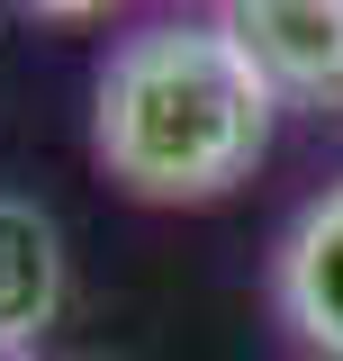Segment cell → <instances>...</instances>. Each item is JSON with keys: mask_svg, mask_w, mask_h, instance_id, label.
Here are the masks:
<instances>
[{"mask_svg": "<svg viewBox=\"0 0 343 361\" xmlns=\"http://www.w3.org/2000/svg\"><path fill=\"white\" fill-rule=\"evenodd\" d=\"M226 27L271 73V90L343 99V0H226Z\"/></svg>", "mask_w": 343, "mask_h": 361, "instance_id": "cell-2", "label": "cell"}, {"mask_svg": "<svg viewBox=\"0 0 343 361\" xmlns=\"http://www.w3.org/2000/svg\"><path fill=\"white\" fill-rule=\"evenodd\" d=\"M37 18H100V9H118V0H28Z\"/></svg>", "mask_w": 343, "mask_h": 361, "instance_id": "cell-5", "label": "cell"}, {"mask_svg": "<svg viewBox=\"0 0 343 361\" xmlns=\"http://www.w3.org/2000/svg\"><path fill=\"white\" fill-rule=\"evenodd\" d=\"M280 316L307 353L343 361V190H325L280 244Z\"/></svg>", "mask_w": 343, "mask_h": 361, "instance_id": "cell-3", "label": "cell"}, {"mask_svg": "<svg viewBox=\"0 0 343 361\" xmlns=\"http://www.w3.org/2000/svg\"><path fill=\"white\" fill-rule=\"evenodd\" d=\"M271 109H280V90L235 45V27L163 18V27L118 37V54L100 63L90 145L127 199L199 208V199H226L262 163Z\"/></svg>", "mask_w": 343, "mask_h": 361, "instance_id": "cell-1", "label": "cell"}, {"mask_svg": "<svg viewBox=\"0 0 343 361\" xmlns=\"http://www.w3.org/2000/svg\"><path fill=\"white\" fill-rule=\"evenodd\" d=\"M64 307V235L45 208L0 199V353L37 343Z\"/></svg>", "mask_w": 343, "mask_h": 361, "instance_id": "cell-4", "label": "cell"}]
</instances>
